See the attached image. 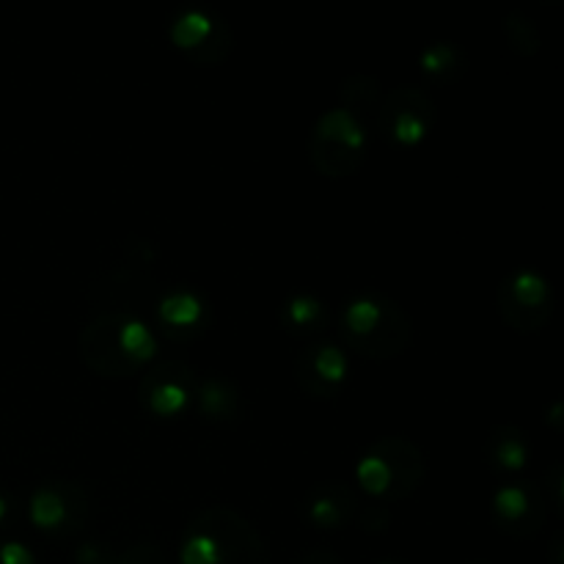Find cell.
I'll use <instances>...</instances> for the list:
<instances>
[{
	"label": "cell",
	"mask_w": 564,
	"mask_h": 564,
	"mask_svg": "<svg viewBox=\"0 0 564 564\" xmlns=\"http://www.w3.org/2000/svg\"><path fill=\"white\" fill-rule=\"evenodd\" d=\"M158 314L160 319H163L165 328L191 334V330H196L198 325H202L204 303L198 301L193 292H171V295H165L163 301H160Z\"/></svg>",
	"instance_id": "cell-13"
},
{
	"label": "cell",
	"mask_w": 564,
	"mask_h": 564,
	"mask_svg": "<svg viewBox=\"0 0 564 564\" xmlns=\"http://www.w3.org/2000/svg\"><path fill=\"white\" fill-rule=\"evenodd\" d=\"M356 510V499H352L350 488L341 482H325L308 496L306 501V516L314 527L336 529L350 518Z\"/></svg>",
	"instance_id": "cell-12"
},
{
	"label": "cell",
	"mask_w": 564,
	"mask_h": 564,
	"mask_svg": "<svg viewBox=\"0 0 564 564\" xmlns=\"http://www.w3.org/2000/svg\"><path fill=\"white\" fill-rule=\"evenodd\" d=\"M367 154V124L352 110L334 108L314 124L312 160L325 176H350Z\"/></svg>",
	"instance_id": "cell-2"
},
{
	"label": "cell",
	"mask_w": 564,
	"mask_h": 564,
	"mask_svg": "<svg viewBox=\"0 0 564 564\" xmlns=\"http://www.w3.org/2000/svg\"><path fill=\"white\" fill-rule=\"evenodd\" d=\"M119 564H158V562L149 560L147 551H130V554L119 556Z\"/></svg>",
	"instance_id": "cell-26"
},
{
	"label": "cell",
	"mask_w": 564,
	"mask_h": 564,
	"mask_svg": "<svg viewBox=\"0 0 564 564\" xmlns=\"http://www.w3.org/2000/svg\"><path fill=\"white\" fill-rule=\"evenodd\" d=\"M0 564H36L28 545L22 543H3L0 545Z\"/></svg>",
	"instance_id": "cell-24"
},
{
	"label": "cell",
	"mask_w": 564,
	"mask_h": 564,
	"mask_svg": "<svg viewBox=\"0 0 564 564\" xmlns=\"http://www.w3.org/2000/svg\"><path fill=\"white\" fill-rule=\"evenodd\" d=\"M198 405H202V413L207 419H235L237 413V391L231 389L226 380L209 378L204 380L202 389H198Z\"/></svg>",
	"instance_id": "cell-17"
},
{
	"label": "cell",
	"mask_w": 564,
	"mask_h": 564,
	"mask_svg": "<svg viewBox=\"0 0 564 564\" xmlns=\"http://www.w3.org/2000/svg\"><path fill=\"white\" fill-rule=\"evenodd\" d=\"M191 369L180 367V364H165V367L147 375V380L141 383V397L154 416L169 419L187 408V402H191Z\"/></svg>",
	"instance_id": "cell-7"
},
{
	"label": "cell",
	"mask_w": 564,
	"mask_h": 564,
	"mask_svg": "<svg viewBox=\"0 0 564 564\" xmlns=\"http://www.w3.org/2000/svg\"><path fill=\"white\" fill-rule=\"evenodd\" d=\"M295 564H339V562H336L330 554H325V551H312V554L301 556Z\"/></svg>",
	"instance_id": "cell-25"
},
{
	"label": "cell",
	"mask_w": 564,
	"mask_h": 564,
	"mask_svg": "<svg viewBox=\"0 0 564 564\" xmlns=\"http://www.w3.org/2000/svg\"><path fill=\"white\" fill-rule=\"evenodd\" d=\"M378 564H400V562H378Z\"/></svg>",
	"instance_id": "cell-28"
},
{
	"label": "cell",
	"mask_w": 564,
	"mask_h": 564,
	"mask_svg": "<svg viewBox=\"0 0 564 564\" xmlns=\"http://www.w3.org/2000/svg\"><path fill=\"white\" fill-rule=\"evenodd\" d=\"M499 312L516 330L532 334L545 325L551 314V286L543 275L523 270L499 290Z\"/></svg>",
	"instance_id": "cell-5"
},
{
	"label": "cell",
	"mask_w": 564,
	"mask_h": 564,
	"mask_svg": "<svg viewBox=\"0 0 564 564\" xmlns=\"http://www.w3.org/2000/svg\"><path fill=\"white\" fill-rule=\"evenodd\" d=\"M378 121L389 138L402 147H416L427 138L435 121V105L419 88H397L380 102Z\"/></svg>",
	"instance_id": "cell-4"
},
{
	"label": "cell",
	"mask_w": 564,
	"mask_h": 564,
	"mask_svg": "<svg viewBox=\"0 0 564 564\" xmlns=\"http://www.w3.org/2000/svg\"><path fill=\"white\" fill-rule=\"evenodd\" d=\"M347 378V356L336 345L308 347L297 364V380L312 397H330Z\"/></svg>",
	"instance_id": "cell-8"
},
{
	"label": "cell",
	"mask_w": 564,
	"mask_h": 564,
	"mask_svg": "<svg viewBox=\"0 0 564 564\" xmlns=\"http://www.w3.org/2000/svg\"><path fill=\"white\" fill-rule=\"evenodd\" d=\"M490 460H494L501 471H521L529 460V449L523 435L512 427L496 430L494 438H490Z\"/></svg>",
	"instance_id": "cell-16"
},
{
	"label": "cell",
	"mask_w": 564,
	"mask_h": 564,
	"mask_svg": "<svg viewBox=\"0 0 564 564\" xmlns=\"http://www.w3.org/2000/svg\"><path fill=\"white\" fill-rule=\"evenodd\" d=\"M284 323L301 334H314L325 325V306L312 295H295L284 306Z\"/></svg>",
	"instance_id": "cell-18"
},
{
	"label": "cell",
	"mask_w": 564,
	"mask_h": 564,
	"mask_svg": "<svg viewBox=\"0 0 564 564\" xmlns=\"http://www.w3.org/2000/svg\"><path fill=\"white\" fill-rule=\"evenodd\" d=\"M494 510L507 529L516 532H534L545 521L543 496L534 488H521V485H507L496 494Z\"/></svg>",
	"instance_id": "cell-10"
},
{
	"label": "cell",
	"mask_w": 564,
	"mask_h": 564,
	"mask_svg": "<svg viewBox=\"0 0 564 564\" xmlns=\"http://www.w3.org/2000/svg\"><path fill=\"white\" fill-rule=\"evenodd\" d=\"M6 512H9V505H6V499H0V521H3Z\"/></svg>",
	"instance_id": "cell-27"
},
{
	"label": "cell",
	"mask_w": 564,
	"mask_h": 564,
	"mask_svg": "<svg viewBox=\"0 0 564 564\" xmlns=\"http://www.w3.org/2000/svg\"><path fill=\"white\" fill-rule=\"evenodd\" d=\"M341 339L369 358L397 356L411 341V319L386 297H356L341 314Z\"/></svg>",
	"instance_id": "cell-1"
},
{
	"label": "cell",
	"mask_w": 564,
	"mask_h": 564,
	"mask_svg": "<svg viewBox=\"0 0 564 564\" xmlns=\"http://www.w3.org/2000/svg\"><path fill=\"white\" fill-rule=\"evenodd\" d=\"M215 28H218V22H213V17L207 11L193 9L176 17L174 25H171V39H174L176 47L187 50L193 58L215 61Z\"/></svg>",
	"instance_id": "cell-11"
},
{
	"label": "cell",
	"mask_w": 564,
	"mask_h": 564,
	"mask_svg": "<svg viewBox=\"0 0 564 564\" xmlns=\"http://www.w3.org/2000/svg\"><path fill=\"white\" fill-rule=\"evenodd\" d=\"M505 31H507V39H510V44L518 50V53L523 55L538 53V31H534V25L527 20V17H510V20L505 22Z\"/></svg>",
	"instance_id": "cell-22"
},
{
	"label": "cell",
	"mask_w": 564,
	"mask_h": 564,
	"mask_svg": "<svg viewBox=\"0 0 564 564\" xmlns=\"http://www.w3.org/2000/svg\"><path fill=\"white\" fill-rule=\"evenodd\" d=\"M77 564H119V554L97 543H83L75 554Z\"/></svg>",
	"instance_id": "cell-23"
},
{
	"label": "cell",
	"mask_w": 564,
	"mask_h": 564,
	"mask_svg": "<svg viewBox=\"0 0 564 564\" xmlns=\"http://www.w3.org/2000/svg\"><path fill=\"white\" fill-rule=\"evenodd\" d=\"M127 308H110L94 319L80 334V356L88 367L105 378H127L135 375V364L124 356L119 341V325Z\"/></svg>",
	"instance_id": "cell-6"
},
{
	"label": "cell",
	"mask_w": 564,
	"mask_h": 564,
	"mask_svg": "<svg viewBox=\"0 0 564 564\" xmlns=\"http://www.w3.org/2000/svg\"><path fill=\"white\" fill-rule=\"evenodd\" d=\"M358 482L367 490L369 496H378V499H389L391 490V471L386 466L383 457H378L375 452H369L361 463H358Z\"/></svg>",
	"instance_id": "cell-19"
},
{
	"label": "cell",
	"mask_w": 564,
	"mask_h": 564,
	"mask_svg": "<svg viewBox=\"0 0 564 564\" xmlns=\"http://www.w3.org/2000/svg\"><path fill=\"white\" fill-rule=\"evenodd\" d=\"M72 505L58 488H42L33 494L31 499V521L36 523L42 532H58L61 527L69 523Z\"/></svg>",
	"instance_id": "cell-15"
},
{
	"label": "cell",
	"mask_w": 564,
	"mask_h": 564,
	"mask_svg": "<svg viewBox=\"0 0 564 564\" xmlns=\"http://www.w3.org/2000/svg\"><path fill=\"white\" fill-rule=\"evenodd\" d=\"M119 341L124 356L130 358L135 367H141V364L152 361V358L158 356V339H154V334L149 330V325L143 323L141 317H135L132 312H124V317H121Z\"/></svg>",
	"instance_id": "cell-14"
},
{
	"label": "cell",
	"mask_w": 564,
	"mask_h": 564,
	"mask_svg": "<svg viewBox=\"0 0 564 564\" xmlns=\"http://www.w3.org/2000/svg\"><path fill=\"white\" fill-rule=\"evenodd\" d=\"M191 527L202 529L215 540L220 564H268V549L259 532L231 507H209L198 512Z\"/></svg>",
	"instance_id": "cell-3"
},
{
	"label": "cell",
	"mask_w": 564,
	"mask_h": 564,
	"mask_svg": "<svg viewBox=\"0 0 564 564\" xmlns=\"http://www.w3.org/2000/svg\"><path fill=\"white\" fill-rule=\"evenodd\" d=\"M180 562L182 564H220L218 545H215V540L209 538L207 532H202V529L191 527V532H187L185 543H182Z\"/></svg>",
	"instance_id": "cell-21"
},
{
	"label": "cell",
	"mask_w": 564,
	"mask_h": 564,
	"mask_svg": "<svg viewBox=\"0 0 564 564\" xmlns=\"http://www.w3.org/2000/svg\"><path fill=\"white\" fill-rule=\"evenodd\" d=\"M460 50L449 42L430 44L422 53V69L433 77H452L460 72Z\"/></svg>",
	"instance_id": "cell-20"
},
{
	"label": "cell",
	"mask_w": 564,
	"mask_h": 564,
	"mask_svg": "<svg viewBox=\"0 0 564 564\" xmlns=\"http://www.w3.org/2000/svg\"><path fill=\"white\" fill-rule=\"evenodd\" d=\"M369 452L383 457L386 466H389L391 471L389 501L405 499V496H411L413 490L419 488V482H422L424 477V460L411 441L386 438V441H378Z\"/></svg>",
	"instance_id": "cell-9"
}]
</instances>
